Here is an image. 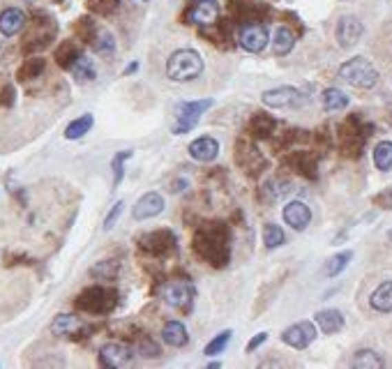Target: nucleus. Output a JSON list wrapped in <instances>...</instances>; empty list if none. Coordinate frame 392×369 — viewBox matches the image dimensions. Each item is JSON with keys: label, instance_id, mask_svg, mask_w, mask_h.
I'll return each instance as SVG.
<instances>
[{"label": "nucleus", "instance_id": "2", "mask_svg": "<svg viewBox=\"0 0 392 369\" xmlns=\"http://www.w3.org/2000/svg\"><path fill=\"white\" fill-rule=\"evenodd\" d=\"M201 72L203 58L192 49H178L176 54H171L169 63H166V76L178 83L192 81V78L201 76Z\"/></svg>", "mask_w": 392, "mask_h": 369}, {"label": "nucleus", "instance_id": "37", "mask_svg": "<svg viewBox=\"0 0 392 369\" xmlns=\"http://www.w3.org/2000/svg\"><path fill=\"white\" fill-rule=\"evenodd\" d=\"M374 164H376V169H381V171H390L392 169V141L376 143Z\"/></svg>", "mask_w": 392, "mask_h": 369}, {"label": "nucleus", "instance_id": "3", "mask_svg": "<svg viewBox=\"0 0 392 369\" xmlns=\"http://www.w3.org/2000/svg\"><path fill=\"white\" fill-rule=\"evenodd\" d=\"M76 309H81L85 314H109L114 312L118 305V291L106 286H88L85 291L79 293L76 298Z\"/></svg>", "mask_w": 392, "mask_h": 369}, {"label": "nucleus", "instance_id": "48", "mask_svg": "<svg viewBox=\"0 0 392 369\" xmlns=\"http://www.w3.org/2000/svg\"><path fill=\"white\" fill-rule=\"evenodd\" d=\"M265 339H268V333H258V335H256V337H254V339H251V341H249V344H247V351H249V353H251V351H256V348H258V346H261V344H263V341H265Z\"/></svg>", "mask_w": 392, "mask_h": 369}, {"label": "nucleus", "instance_id": "5", "mask_svg": "<svg viewBox=\"0 0 392 369\" xmlns=\"http://www.w3.org/2000/svg\"><path fill=\"white\" fill-rule=\"evenodd\" d=\"M367 136H369V127H364L362 120L358 116H349L347 120L342 123V127H340V148H342V153L347 157H351V160L360 157Z\"/></svg>", "mask_w": 392, "mask_h": 369}, {"label": "nucleus", "instance_id": "21", "mask_svg": "<svg viewBox=\"0 0 392 369\" xmlns=\"http://www.w3.org/2000/svg\"><path fill=\"white\" fill-rule=\"evenodd\" d=\"M25 23H28V17H25L23 10L8 8V10L0 12V32H3L5 37L19 35V32L25 28Z\"/></svg>", "mask_w": 392, "mask_h": 369}, {"label": "nucleus", "instance_id": "46", "mask_svg": "<svg viewBox=\"0 0 392 369\" xmlns=\"http://www.w3.org/2000/svg\"><path fill=\"white\" fill-rule=\"evenodd\" d=\"M123 208H125V201H118L111 206L109 210V215H106V220H104V231H111L116 226V222H118V217L123 215Z\"/></svg>", "mask_w": 392, "mask_h": 369}, {"label": "nucleus", "instance_id": "10", "mask_svg": "<svg viewBox=\"0 0 392 369\" xmlns=\"http://www.w3.org/2000/svg\"><path fill=\"white\" fill-rule=\"evenodd\" d=\"M134 348L123 344V341H109L99 348V365L116 369V367H127L134 362Z\"/></svg>", "mask_w": 392, "mask_h": 369}, {"label": "nucleus", "instance_id": "16", "mask_svg": "<svg viewBox=\"0 0 392 369\" xmlns=\"http://www.w3.org/2000/svg\"><path fill=\"white\" fill-rule=\"evenodd\" d=\"M335 35H337V44H340L342 49H351V46H355L364 35V25L358 17H342L340 21H337Z\"/></svg>", "mask_w": 392, "mask_h": 369}, {"label": "nucleus", "instance_id": "20", "mask_svg": "<svg viewBox=\"0 0 392 369\" xmlns=\"http://www.w3.org/2000/svg\"><path fill=\"white\" fill-rule=\"evenodd\" d=\"M284 164H289L291 169H296L298 173L309 178V180H316L318 176V162H316V155L307 153V150H296V153L287 155V160H284Z\"/></svg>", "mask_w": 392, "mask_h": 369}, {"label": "nucleus", "instance_id": "35", "mask_svg": "<svg viewBox=\"0 0 392 369\" xmlns=\"http://www.w3.org/2000/svg\"><path fill=\"white\" fill-rule=\"evenodd\" d=\"M351 259H353V252H340V254L330 256L328 263H325V268H323V273L328 277H337L340 273H344V268L349 266Z\"/></svg>", "mask_w": 392, "mask_h": 369}, {"label": "nucleus", "instance_id": "38", "mask_svg": "<svg viewBox=\"0 0 392 369\" xmlns=\"http://www.w3.org/2000/svg\"><path fill=\"white\" fill-rule=\"evenodd\" d=\"M263 242L268 249H275L279 245L287 242V235H284V229L277 226V224H265L263 226Z\"/></svg>", "mask_w": 392, "mask_h": 369}, {"label": "nucleus", "instance_id": "39", "mask_svg": "<svg viewBox=\"0 0 392 369\" xmlns=\"http://www.w3.org/2000/svg\"><path fill=\"white\" fill-rule=\"evenodd\" d=\"M97 32H99V28H97L95 21H92L90 17H83V19H79V21H76V35H79L81 42L92 44V42H95V37H97Z\"/></svg>", "mask_w": 392, "mask_h": 369}, {"label": "nucleus", "instance_id": "9", "mask_svg": "<svg viewBox=\"0 0 392 369\" xmlns=\"http://www.w3.org/2000/svg\"><path fill=\"white\" fill-rule=\"evenodd\" d=\"M236 162L238 167L249 176H258L263 169H268V160H265L261 150L251 141H247V138H240V141L236 143Z\"/></svg>", "mask_w": 392, "mask_h": 369}, {"label": "nucleus", "instance_id": "29", "mask_svg": "<svg viewBox=\"0 0 392 369\" xmlns=\"http://www.w3.org/2000/svg\"><path fill=\"white\" fill-rule=\"evenodd\" d=\"M321 102H323V109L335 114V111H344L349 107V95L342 92L340 88H325L321 92Z\"/></svg>", "mask_w": 392, "mask_h": 369}, {"label": "nucleus", "instance_id": "19", "mask_svg": "<svg viewBox=\"0 0 392 369\" xmlns=\"http://www.w3.org/2000/svg\"><path fill=\"white\" fill-rule=\"evenodd\" d=\"M282 217H284V222H287L291 229L302 231V229H307L309 222H311V208L307 206V203H302V201H291V203L284 206Z\"/></svg>", "mask_w": 392, "mask_h": 369}, {"label": "nucleus", "instance_id": "42", "mask_svg": "<svg viewBox=\"0 0 392 369\" xmlns=\"http://www.w3.org/2000/svg\"><path fill=\"white\" fill-rule=\"evenodd\" d=\"M136 351L143 355V358H159L162 355V348L152 337L148 335H143V337H138V344H136Z\"/></svg>", "mask_w": 392, "mask_h": 369}, {"label": "nucleus", "instance_id": "17", "mask_svg": "<svg viewBox=\"0 0 392 369\" xmlns=\"http://www.w3.org/2000/svg\"><path fill=\"white\" fill-rule=\"evenodd\" d=\"M162 213H164V196L159 192H148L136 201L134 210H132V217H134L136 222H143V220H152V217Z\"/></svg>", "mask_w": 392, "mask_h": 369}, {"label": "nucleus", "instance_id": "25", "mask_svg": "<svg viewBox=\"0 0 392 369\" xmlns=\"http://www.w3.org/2000/svg\"><path fill=\"white\" fill-rule=\"evenodd\" d=\"M275 127H277L275 118L268 114H261V111H256V114L249 118V134L254 138H270L275 134Z\"/></svg>", "mask_w": 392, "mask_h": 369}, {"label": "nucleus", "instance_id": "36", "mask_svg": "<svg viewBox=\"0 0 392 369\" xmlns=\"http://www.w3.org/2000/svg\"><path fill=\"white\" fill-rule=\"evenodd\" d=\"M70 72L76 76V81H83V83L85 81H95V76H97L95 65H92L90 58H85V56L79 58V61L74 63V67H72Z\"/></svg>", "mask_w": 392, "mask_h": 369}, {"label": "nucleus", "instance_id": "53", "mask_svg": "<svg viewBox=\"0 0 392 369\" xmlns=\"http://www.w3.org/2000/svg\"><path fill=\"white\" fill-rule=\"evenodd\" d=\"M143 3H145V0H143Z\"/></svg>", "mask_w": 392, "mask_h": 369}, {"label": "nucleus", "instance_id": "23", "mask_svg": "<svg viewBox=\"0 0 392 369\" xmlns=\"http://www.w3.org/2000/svg\"><path fill=\"white\" fill-rule=\"evenodd\" d=\"M314 319L323 335H335L344 328V314L340 309H321V312H316Z\"/></svg>", "mask_w": 392, "mask_h": 369}, {"label": "nucleus", "instance_id": "49", "mask_svg": "<svg viewBox=\"0 0 392 369\" xmlns=\"http://www.w3.org/2000/svg\"><path fill=\"white\" fill-rule=\"evenodd\" d=\"M138 70V63H132V65H127V67H125V76H130V74H134V72Z\"/></svg>", "mask_w": 392, "mask_h": 369}, {"label": "nucleus", "instance_id": "13", "mask_svg": "<svg viewBox=\"0 0 392 369\" xmlns=\"http://www.w3.org/2000/svg\"><path fill=\"white\" fill-rule=\"evenodd\" d=\"M261 102L270 109H293V107H300L302 95L293 85H279V88L265 90L261 95Z\"/></svg>", "mask_w": 392, "mask_h": 369}, {"label": "nucleus", "instance_id": "6", "mask_svg": "<svg viewBox=\"0 0 392 369\" xmlns=\"http://www.w3.org/2000/svg\"><path fill=\"white\" fill-rule=\"evenodd\" d=\"M56 32H58L56 21L51 17H46L44 12H37L32 17V30L23 39V51L25 54H35V51L46 49L56 39Z\"/></svg>", "mask_w": 392, "mask_h": 369}, {"label": "nucleus", "instance_id": "1", "mask_svg": "<svg viewBox=\"0 0 392 369\" xmlns=\"http://www.w3.org/2000/svg\"><path fill=\"white\" fill-rule=\"evenodd\" d=\"M229 229L222 222L203 224L194 233V252L201 256L205 263L215 268H224L231 259V247H229Z\"/></svg>", "mask_w": 392, "mask_h": 369}, {"label": "nucleus", "instance_id": "40", "mask_svg": "<svg viewBox=\"0 0 392 369\" xmlns=\"http://www.w3.org/2000/svg\"><path fill=\"white\" fill-rule=\"evenodd\" d=\"M92 49L97 51L99 56H111L116 51V39L109 30H99L95 42H92Z\"/></svg>", "mask_w": 392, "mask_h": 369}, {"label": "nucleus", "instance_id": "28", "mask_svg": "<svg viewBox=\"0 0 392 369\" xmlns=\"http://www.w3.org/2000/svg\"><path fill=\"white\" fill-rule=\"evenodd\" d=\"M369 305L381 314L392 312V282H383V284L376 286V291L369 298Z\"/></svg>", "mask_w": 392, "mask_h": 369}, {"label": "nucleus", "instance_id": "47", "mask_svg": "<svg viewBox=\"0 0 392 369\" xmlns=\"http://www.w3.org/2000/svg\"><path fill=\"white\" fill-rule=\"evenodd\" d=\"M374 203H376L378 208H383V210H392V187H388L381 194H376Z\"/></svg>", "mask_w": 392, "mask_h": 369}, {"label": "nucleus", "instance_id": "8", "mask_svg": "<svg viewBox=\"0 0 392 369\" xmlns=\"http://www.w3.org/2000/svg\"><path fill=\"white\" fill-rule=\"evenodd\" d=\"M138 247H141L145 254L162 259V256H169L176 249V235L174 231L169 229L148 231V233H143L141 238H138Z\"/></svg>", "mask_w": 392, "mask_h": 369}, {"label": "nucleus", "instance_id": "51", "mask_svg": "<svg viewBox=\"0 0 392 369\" xmlns=\"http://www.w3.org/2000/svg\"><path fill=\"white\" fill-rule=\"evenodd\" d=\"M51 3H65V0H51Z\"/></svg>", "mask_w": 392, "mask_h": 369}, {"label": "nucleus", "instance_id": "26", "mask_svg": "<svg viewBox=\"0 0 392 369\" xmlns=\"http://www.w3.org/2000/svg\"><path fill=\"white\" fill-rule=\"evenodd\" d=\"M83 54H81V49H79V44L72 42V39H65V42L56 49V54H53L58 67H63V70H72V67H74V63Z\"/></svg>", "mask_w": 392, "mask_h": 369}, {"label": "nucleus", "instance_id": "52", "mask_svg": "<svg viewBox=\"0 0 392 369\" xmlns=\"http://www.w3.org/2000/svg\"><path fill=\"white\" fill-rule=\"evenodd\" d=\"M28 3H30V0H28Z\"/></svg>", "mask_w": 392, "mask_h": 369}, {"label": "nucleus", "instance_id": "15", "mask_svg": "<svg viewBox=\"0 0 392 369\" xmlns=\"http://www.w3.org/2000/svg\"><path fill=\"white\" fill-rule=\"evenodd\" d=\"M187 23H196V25H212L217 23L219 19V3L217 0H194V3L187 8Z\"/></svg>", "mask_w": 392, "mask_h": 369}, {"label": "nucleus", "instance_id": "4", "mask_svg": "<svg viewBox=\"0 0 392 369\" xmlns=\"http://www.w3.org/2000/svg\"><path fill=\"white\" fill-rule=\"evenodd\" d=\"M340 76H342V81H347L349 85H353V88L369 90V88H374L378 81V70L367 61V58L358 56L342 65Z\"/></svg>", "mask_w": 392, "mask_h": 369}, {"label": "nucleus", "instance_id": "18", "mask_svg": "<svg viewBox=\"0 0 392 369\" xmlns=\"http://www.w3.org/2000/svg\"><path fill=\"white\" fill-rule=\"evenodd\" d=\"M85 330V323L74 314H58L51 323V333L58 337H83Z\"/></svg>", "mask_w": 392, "mask_h": 369}, {"label": "nucleus", "instance_id": "14", "mask_svg": "<svg viewBox=\"0 0 392 369\" xmlns=\"http://www.w3.org/2000/svg\"><path fill=\"white\" fill-rule=\"evenodd\" d=\"M316 339V328L311 321H298L293 326H289L287 330L282 333V341L289 346L298 348V351H302V348H307L311 341Z\"/></svg>", "mask_w": 392, "mask_h": 369}, {"label": "nucleus", "instance_id": "33", "mask_svg": "<svg viewBox=\"0 0 392 369\" xmlns=\"http://www.w3.org/2000/svg\"><path fill=\"white\" fill-rule=\"evenodd\" d=\"M92 125H95V118L90 114H83L81 118H76V120H72L68 127H65V138H70V141H76V138H83L88 131L92 129Z\"/></svg>", "mask_w": 392, "mask_h": 369}, {"label": "nucleus", "instance_id": "12", "mask_svg": "<svg viewBox=\"0 0 392 369\" xmlns=\"http://www.w3.org/2000/svg\"><path fill=\"white\" fill-rule=\"evenodd\" d=\"M238 39H240V46L249 54H261V51L268 46L270 42V32L263 23H243L240 32H238Z\"/></svg>", "mask_w": 392, "mask_h": 369}, {"label": "nucleus", "instance_id": "45", "mask_svg": "<svg viewBox=\"0 0 392 369\" xmlns=\"http://www.w3.org/2000/svg\"><path fill=\"white\" fill-rule=\"evenodd\" d=\"M14 104H17V88L12 83H5L3 90H0V107L12 109Z\"/></svg>", "mask_w": 392, "mask_h": 369}, {"label": "nucleus", "instance_id": "27", "mask_svg": "<svg viewBox=\"0 0 392 369\" xmlns=\"http://www.w3.org/2000/svg\"><path fill=\"white\" fill-rule=\"evenodd\" d=\"M291 182L289 180H282V178H270V180H265L263 189H261V196L268 203H275L279 199H284L287 194H291Z\"/></svg>", "mask_w": 392, "mask_h": 369}, {"label": "nucleus", "instance_id": "31", "mask_svg": "<svg viewBox=\"0 0 392 369\" xmlns=\"http://www.w3.org/2000/svg\"><path fill=\"white\" fill-rule=\"evenodd\" d=\"M44 70H46V61H44V58L30 56V58H25L21 67L17 70V78H19V81H30V78H37Z\"/></svg>", "mask_w": 392, "mask_h": 369}, {"label": "nucleus", "instance_id": "50", "mask_svg": "<svg viewBox=\"0 0 392 369\" xmlns=\"http://www.w3.org/2000/svg\"><path fill=\"white\" fill-rule=\"evenodd\" d=\"M388 240H390V242H392V229H390V231H388Z\"/></svg>", "mask_w": 392, "mask_h": 369}, {"label": "nucleus", "instance_id": "30", "mask_svg": "<svg viewBox=\"0 0 392 369\" xmlns=\"http://www.w3.org/2000/svg\"><path fill=\"white\" fill-rule=\"evenodd\" d=\"M293 44H296L293 30L287 28V25H279L275 32V39H272V51H275L277 56H287V54H291Z\"/></svg>", "mask_w": 392, "mask_h": 369}, {"label": "nucleus", "instance_id": "24", "mask_svg": "<svg viewBox=\"0 0 392 369\" xmlns=\"http://www.w3.org/2000/svg\"><path fill=\"white\" fill-rule=\"evenodd\" d=\"M162 339L174 348L187 346V341H189L187 328H185L180 321H166L162 328Z\"/></svg>", "mask_w": 392, "mask_h": 369}, {"label": "nucleus", "instance_id": "44", "mask_svg": "<svg viewBox=\"0 0 392 369\" xmlns=\"http://www.w3.org/2000/svg\"><path fill=\"white\" fill-rule=\"evenodd\" d=\"M231 335H234L231 330H224V333H219L217 337L212 339L208 346H205V351H203V353H205V355H217V353H222L224 348L229 346V341H231Z\"/></svg>", "mask_w": 392, "mask_h": 369}, {"label": "nucleus", "instance_id": "43", "mask_svg": "<svg viewBox=\"0 0 392 369\" xmlns=\"http://www.w3.org/2000/svg\"><path fill=\"white\" fill-rule=\"evenodd\" d=\"M118 5H121V0H88V10L95 12L99 17H109L114 14L118 10Z\"/></svg>", "mask_w": 392, "mask_h": 369}, {"label": "nucleus", "instance_id": "32", "mask_svg": "<svg viewBox=\"0 0 392 369\" xmlns=\"http://www.w3.org/2000/svg\"><path fill=\"white\" fill-rule=\"evenodd\" d=\"M351 367L358 369H381L385 367V360L371 348H362V351H355L353 360H351Z\"/></svg>", "mask_w": 392, "mask_h": 369}, {"label": "nucleus", "instance_id": "11", "mask_svg": "<svg viewBox=\"0 0 392 369\" xmlns=\"http://www.w3.org/2000/svg\"><path fill=\"white\" fill-rule=\"evenodd\" d=\"M162 298L174 309H189L192 300H194V286L183 280H171L162 288Z\"/></svg>", "mask_w": 392, "mask_h": 369}, {"label": "nucleus", "instance_id": "7", "mask_svg": "<svg viewBox=\"0 0 392 369\" xmlns=\"http://www.w3.org/2000/svg\"><path fill=\"white\" fill-rule=\"evenodd\" d=\"M212 100H192L178 104V114H176V125H174V134H187L196 127V123L201 120V116L212 107Z\"/></svg>", "mask_w": 392, "mask_h": 369}, {"label": "nucleus", "instance_id": "34", "mask_svg": "<svg viewBox=\"0 0 392 369\" xmlns=\"http://www.w3.org/2000/svg\"><path fill=\"white\" fill-rule=\"evenodd\" d=\"M118 273H121V263L114 261V259L99 261L90 268V275L95 277V280H102V282H114L118 277Z\"/></svg>", "mask_w": 392, "mask_h": 369}, {"label": "nucleus", "instance_id": "22", "mask_svg": "<svg viewBox=\"0 0 392 369\" xmlns=\"http://www.w3.org/2000/svg\"><path fill=\"white\" fill-rule=\"evenodd\" d=\"M189 155H192V160H196V162H212V160H217L219 141H217L215 136L196 138V141H192V146H189Z\"/></svg>", "mask_w": 392, "mask_h": 369}, {"label": "nucleus", "instance_id": "41", "mask_svg": "<svg viewBox=\"0 0 392 369\" xmlns=\"http://www.w3.org/2000/svg\"><path fill=\"white\" fill-rule=\"evenodd\" d=\"M134 155L132 150H121V153L114 155V160H111V169H114V187L123 182L125 178V162L130 160V157Z\"/></svg>", "mask_w": 392, "mask_h": 369}]
</instances>
